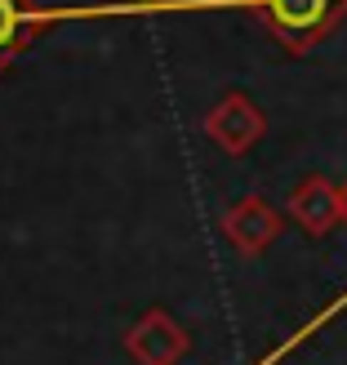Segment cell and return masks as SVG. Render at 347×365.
Masks as SVG:
<instances>
[{"instance_id":"6da1fadb","label":"cell","mask_w":347,"mask_h":365,"mask_svg":"<svg viewBox=\"0 0 347 365\" xmlns=\"http://www.w3.org/2000/svg\"><path fill=\"white\" fill-rule=\"evenodd\" d=\"M205 5L254 9L267 23V31L281 41V49H289V53L316 49L347 14V0H205Z\"/></svg>"},{"instance_id":"7a4b0ae2","label":"cell","mask_w":347,"mask_h":365,"mask_svg":"<svg viewBox=\"0 0 347 365\" xmlns=\"http://www.w3.org/2000/svg\"><path fill=\"white\" fill-rule=\"evenodd\" d=\"M263 134H267L263 107L254 103L249 94H241V89H227V94L205 112V138L214 143L218 152H227V156L254 152Z\"/></svg>"},{"instance_id":"3957f363","label":"cell","mask_w":347,"mask_h":365,"mask_svg":"<svg viewBox=\"0 0 347 365\" xmlns=\"http://www.w3.org/2000/svg\"><path fill=\"white\" fill-rule=\"evenodd\" d=\"M125 352L134 365H178L192 352V334L165 312V307H147L130 330H125Z\"/></svg>"},{"instance_id":"277c9868","label":"cell","mask_w":347,"mask_h":365,"mask_svg":"<svg viewBox=\"0 0 347 365\" xmlns=\"http://www.w3.org/2000/svg\"><path fill=\"white\" fill-rule=\"evenodd\" d=\"M218 227H223L227 245L241 254V259H259L267 245H276V236L285 232V218L267 196H241L236 205L223 210Z\"/></svg>"},{"instance_id":"5b68a950","label":"cell","mask_w":347,"mask_h":365,"mask_svg":"<svg viewBox=\"0 0 347 365\" xmlns=\"http://www.w3.org/2000/svg\"><path fill=\"white\" fill-rule=\"evenodd\" d=\"M285 210L307 236H330L343 223V187H334V182L321 178V174H307L303 182H294Z\"/></svg>"},{"instance_id":"8992f818","label":"cell","mask_w":347,"mask_h":365,"mask_svg":"<svg viewBox=\"0 0 347 365\" xmlns=\"http://www.w3.org/2000/svg\"><path fill=\"white\" fill-rule=\"evenodd\" d=\"M41 23H49L45 9H27L23 0H0V71L23 53V45L36 36Z\"/></svg>"},{"instance_id":"52a82bcc","label":"cell","mask_w":347,"mask_h":365,"mask_svg":"<svg viewBox=\"0 0 347 365\" xmlns=\"http://www.w3.org/2000/svg\"><path fill=\"white\" fill-rule=\"evenodd\" d=\"M343 223H347V182H343Z\"/></svg>"}]
</instances>
